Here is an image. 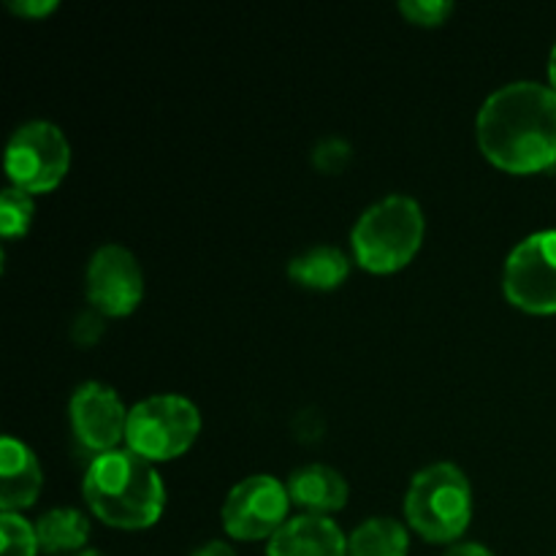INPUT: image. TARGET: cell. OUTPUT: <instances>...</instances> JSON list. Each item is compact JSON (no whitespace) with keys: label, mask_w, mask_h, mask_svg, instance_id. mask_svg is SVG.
<instances>
[{"label":"cell","mask_w":556,"mask_h":556,"mask_svg":"<svg viewBox=\"0 0 556 556\" xmlns=\"http://www.w3.org/2000/svg\"><path fill=\"white\" fill-rule=\"evenodd\" d=\"M128 413L117 391L98 380H87L74 391L68 405L71 427L76 440L98 456L117 451L119 440H125Z\"/></svg>","instance_id":"obj_10"},{"label":"cell","mask_w":556,"mask_h":556,"mask_svg":"<svg viewBox=\"0 0 556 556\" xmlns=\"http://www.w3.org/2000/svg\"><path fill=\"white\" fill-rule=\"evenodd\" d=\"M288 494L291 503L299 505L309 516L337 514L348 505V481L329 465H307L299 467L288 478Z\"/></svg>","instance_id":"obj_13"},{"label":"cell","mask_w":556,"mask_h":556,"mask_svg":"<svg viewBox=\"0 0 556 556\" xmlns=\"http://www.w3.org/2000/svg\"><path fill=\"white\" fill-rule=\"evenodd\" d=\"M410 535L396 519H367L348 538V556H407Z\"/></svg>","instance_id":"obj_16"},{"label":"cell","mask_w":556,"mask_h":556,"mask_svg":"<svg viewBox=\"0 0 556 556\" xmlns=\"http://www.w3.org/2000/svg\"><path fill=\"white\" fill-rule=\"evenodd\" d=\"M33 215H36V204H33V193L27 190L3 188L0 193V233L3 239H20L30 231Z\"/></svg>","instance_id":"obj_17"},{"label":"cell","mask_w":556,"mask_h":556,"mask_svg":"<svg viewBox=\"0 0 556 556\" xmlns=\"http://www.w3.org/2000/svg\"><path fill=\"white\" fill-rule=\"evenodd\" d=\"M424 212L410 195H386L356 220L351 233L358 266L372 275H391L416 258L424 242Z\"/></svg>","instance_id":"obj_3"},{"label":"cell","mask_w":556,"mask_h":556,"mask_svg":"<svg viewBox=\"0 0 556 556\" xmlns=\"http://www.w3.org/2000/svg\"><path fill=\"white\" fill-rule=\"evenodd\" d=\"M38 548L47 554H79L90 538V521L74 508H52L36 521Z\"/></svg>","instance_id":"obj_15"},{"label":"cell","mask_w":556,"mask_h":556,"mask_svg":"<svg viewBox=\"0 0 556 556\" xmlns=\"http://www.w3.org/2000/svg\"><path fill=\"white\" fill-rule=\"evenodd\" d=\"M201 432V413L179 394H155L136 402L128 413L125 443L147 462L182 456Z\"/></svg>","instance_id":"obj_5"},{"label":"cell","mask_w":556,"mask_h":556,"mask_svg":"<svg viewBox=\"0 0 556 556\" xmlns=\"http://www.w3.org/2000/svg\"><path fill=\"white\" fill-rule=\"evenodd\" d=\"M407 525L429 543H456L472 519V489L451 462L416 472L405 494Z\"/></svg>","instance_id":"obj_4"},{"label":"cell","mask_w":556,"mask_h":556,"mask_svg":"<svg viewBox=\"0 0 556 556\" xmlns=\"http://www.w3.org/2000/svg\"><path fill=\"white\" fill-rule=\"evenodd\" d=\"M288 486L275 476H250L228 492L223 503V527L233 541H271L288 525Z\"/></svg>","instance_id":"obj_8"},{"label":"cell","mask_w":556,"mask_h":556,"mask_svg":"<svg viewBox=\"0 0 556 556\" xmlns=\"http://www.w3.org/2000/svg\"><path fill=\"white\" fill-rule=\"evenodd\" d=\"M190 556H237V552H233V548L228 546V543L210 541V543H204V546H201V548H195V552L190 554Z\"/></svg>","instance_id":"obj_24"},{"label":"cell","mask_w":556,"mask_h":556,"mask_svg":"<svg viewBox=\"0 0 556 556\" xmlns=\"http://www.w3.org/2000/svg\"><path fill=\"white\" fill-rule=\"evenodd\" d=\"M478 147L508 174L556 163V92L541 81H510L486 98L476 119Z\"/></svg>","instance_id":"obj_1"},{"label":"cell","mask_w":556,"mask_h":556,"mask_svg":"<svg viewBox=\"0 0 556 556\" xmlns=\"http://www.w3.org/2000/svg\"><path fill=\"white\" fill-rule=\"evenodd\" d=\"M71 166V144L63 130L47 119L20 125L5 147V174L14 188L47 193L65 179Z\"/></svg>","instance_id":"obj_6"},{"label":"cell","mask_w":556,"mask_h":556,"mask_svg":"<svg viewBox=\"0 0 556 556\" xmlns=\"http://www.w3.org/2000/svg\"><path fill=\"white\" fill-rule=\"evenodd\" d=\"M36 527L20 514H0V556H36Z\"/></svg>","instance_id":"obj_18"},{"label":"cell","mask_w":556,"mask_h":556,"mask_svg":"<svg viewBox=\"0 0 556 556\" xmlns=\"http://www.w3.org/2000/svg\"><path fill=\"white\" fill-rule=\"evenodd\" d=\"M5 5L22 20H43L52 11H58V0H9Z\"/></svg>","instance_id":"obj_22"},{"label":"cell","mask_w":556,"mask_h":556,"mask_svg":"<svg viewBox=\"0 0 556 556\" xmlns=\"http://www.w3.org/2000/svg\"><path fill=\"white\" fill-rule=\"evenodd\" d=\"M505 296L532 315L556 313V231H538L505 261Z\"/></svg>","instance_id":"obj_7"},{"label":"cell","mask_w":556,"mask_h":556,"mask_svg":"<svg viewBox=\"0 0 556 556\" xmlns=\"http://www.w3.org/2000/svg\"><path fill=\"white\" fill-rule=\"evenodd\" d=\"M87 299L103 318H125L144 299V275L123 244H103L92 253L85 277Z\"/></svg>","instance_id":"obj_9"},{"label":"cell","mask_w":556,"mask_h":556,"mask_svg":"<svg viewBox=\"0 0 556 556\" xmlns=\"http://www.w3.org/2000/svg\"><path fill=\"white\" fill-rule=\"evenodd\" d=\"M353 147L348 144L345 139H337V136H329V139L318 141V147L313 150V163L318 172L324 174H340L342 168L351 163Z\"/></svg>","instance_id":"obj_20"},{"label":"cell","mask_w":556,"mask_h":556,"mask_svg":"<svg viewBox=\"0 0 556 556\" xmlns=\"http://www.w3.org/2000/svg\"><path fill=\"white\" fill-rule=\"evenodd\" d=\"M266 556H348V538L329 516L302 514L271 538Z\"/></svg>","instance_id":"obj_11"},{"label":"cell","mask_w":556,"mask_h":556,"mask_svg":"<svg viewBox=\"0 0 556 556\" xmlns=\"http://www.w3.org/2000/svg\"><path fill=\"white\" fill-rule=\"evenodd\" d=\"M548 79H552V90L556 92V43L552 49V58H548Z\"/></svg>","instance_id":"obj_25"},{"label":"cell","mask_w":556,"mask_h":556,"mask_svg":"<svg viewBox=\"0 0 556 556\" xmlns=\"http://www.w3.org/2000/svg\"><path fill=\"white\" fill-rule=\"evenodd\" d=\"M41 483L43 476L36 454L25 443L5 434L0 443V508L3 514L30 508L41 494Z\"/></svg>","instance_id":"obj_12"},{"label":"cell","mask_w":556,"mask_h":556,"mask_svg":"<svg viewBox=\"0 0 556 556\" xmlns=\"http://www.w3.org/2000/svg\"><path fill=\"white\" fill-rule=\"evenodd\" d=\"M445 556H494V552L489 546H483V543L462 541V543H454V546L445 552Z\"/></svg>","instance_id":"obj_23"},{"label":"cell","mask_w":556,"mask_h":556,"mask_svg":"<svg viewBox=\"0 0 556 556\" xmlns=\"http://www.w3.org/2000/svg\"><path fill=\"white\" fill-rule=\"evenodd\" d=\"M71 334H74V340L79 342V345L85 348L96 345V342L103 337V315L96 313V309H92V313H81L79 318H76Z\"/></svg>","instance_id":"obj_21"},{"label":"cell","mask_w":556,"mask_h":556,"mask_svg":"<svg viewBox=\"0 0 556 556\" xmlns=\"http://www.w3.org/2000/svg\"><path fill=\"white\" fill-rule=\"evenodd\" d=\"M348 271H351L348 255L331 244L304 250L288 264V277L309 291H334L345 282Z\"/></svg>","instance_id":"obj_14"},{"label":"cell","mask_w":556,"mask_h":556,"mask_svg":"<svg viewBox=\"0 0 556 556\" xmlns=\"http://www.w3.org/2000/svg\"><path fill=\"white\" fill-rule=\"evenodd\" d=\"M400 11L413 25L438 27L454 14V3H448V0H402Z\"/></svg>","instance_id":"obj_19"},{"label":"cell","mask_w":556,"mask_h":556,"mask_svg":"<svg viewBox=\"0 0 556 556\" xmlns=\"http://www.w3.org/2000/svg\"><path fill=\"white\" fill-rule=\"evenodd\" d=\"M74 556H103V554H98V552H90V548H87V552H79V554H74Z\"/></svg>","instance_id":"obj_26"},{"label":"cell","mask_w":556,"mask_h":556,"mask_svg":"<svg viewBox=\"0 0 556 556\" xmlns=\"http://www.w3.org/2000/svg\"><path fill=\"white\" fill-rule=\"evenodd\" d=\"M92 514L117 530H147L155 525L166 505V489L152 462L130 448L96 456L81 483Z\"/></svg>","instance_id":"obj_2"}]
</instances>
